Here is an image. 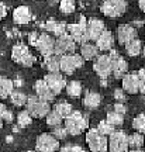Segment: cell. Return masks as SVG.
Masks as SVG:
<instances>
[{
	"instance_id": "44dd1931",
	"label": "cell",
	"mask_w": 145,
	"mask_h": 152,
	"mask_svg": "<svg viewBox=\"0 0 145 152\" xmlns=\"http://www.w3.org/2000/svg\"><path fill=\"white\" fill-rule=\"evenodd\" d=\"M97 52H99V49H97L96 45L89 44V42H83V44H82V47H81V56L85 61H89V59L96 58Z\"/></svg>"
},
{
	"instance_id": "ba28073f",
	"label": "cell",
	"mask_w": 145,
	"mask_h": 152,
	"mask_svg": "<svg viewBox=\"0 0 145 152\" xmlns=\"http://www.w3.org/2000/svg\"><path fill=\"white\" fill-rule=\"evenodd\" d=\"M35 149L38 152H55L59 149V140L52 134H41L35 141Z\"/></svg>"
},
{
	"instance_id": "83f0119b",
	"label": "cell",
	"mask_w": 145,
	"mask_h": 152,
	"mask_svg": "<svg viewBox=\"0 0 145 152\" xmlns=\"http://www.w3.org/2000/svg\"><path fill=\"white\" fill-rule=\"evenodd\" d=\"M144 145V135L141 132H135L133 135H128V148L138 149Z\"/></svg>"
},
{
	"instance_id": "ac0fdd59",
	"label": "cell",
	"mask_w": 145,
	"mask_h": 152,
	"mask_svg": "<svg viewBox=\"0 0 145 152\" xmlns=\"http://www.w3.org/2000/svg\"><path fill=\"white\" fill-rule=\"evenodd\" d=\"M34 90L37 93V96L40 99H42L45 102H52L55 97V94L52 93V90L47 86V83L44 80H37L34 85Z\"/></svg>"
},
{
	"instance_id": "f546056e",
	"label": "cell",
	"mask_w": 145,
	"mask_h": 152,
	"mask_svg": "<svg viewBox=\"0 0 145 152\" xmlns=\"http://www.w3.org/2000/svg\"><path fill=\"white\" fill-rule=\"evenodd\" d=\"M54 110L61 115V117H62V118H65L66 115H69V114L73 111L72 106H70L69 103H66V102H59V103H56Z\"/></svg>"
},
{
	"instance_id": "484cf974",
	"label": "cell",
	"mask_w": 145,
	"mask_h": 152,
	"mask_svg": "<svg viewBox=\"0 0 145 152\" xmlns=\"http://www.w3.org/2000/svg\"><path fill=\"white\" fill-rule=\"evenodd\" d=\"M65 89H66L68 96H70V97H79L82 93V85L78 80H70L69 83H66Z\"/></svg>"
},
{
	"instance_id": "ffe728a7",
	"label": "cell",
	"mask_w": 145,
	"mask_h": 152,
	"mask_svg": "<svg viewBox=\"0 0 145 152\" xmlns=\"http://www.w3.org/2000/svg\"><path fill=\"white\" fill-rule=\"evenodd\" d=\"M13 20L16 24H27L31 20V11L27 6H20L13 11Z\"/></svg>"
},
{
	"instance_id": "60d3db41",
	"label": "cell",
	"mask_w": 145,
	"mask_h": 152,
	"mask_svg": "<svg viewBox=\"0 0 145 152\" xmlns=\"http://www.w3.org/2000/svg\"><path fill=\"white\" fill-rule=\"evenodd\" d=\"M69 152H85V149L81 147H76V145H70L69 147Z\"/></svg>"
},
{
	"instance_id": "ee69618b",
	"label": "cell",
	"mask_w": 145,
	"mask_h": 152,
	"mask_svg": "<svg viewBox=\"0 0 145 152\" xmlns=\"http://www.w3.org/2000/svg\"><path fill=\"white\" fill-rule=\"evenodd\" d=\"M130 152H142V151H141L140 148H138V149H131V151H130Z\"/></svg>"
},
{
	"instance_id": "cb8c5ba5",
	"label": "cell",
	"mask_w": 145,
	"mask_h": 152,
	"mask_svg": "<svg viewBox=\"0 0 145 152\" xmlns=\"http://www.w3.org/2000/svg\"><path fill=\"white\" fill-rule=\"evenodd\" d=\"M141 49H142V44L138 38H134L125 44V51L130 56H138L141 54Z\"/></svg>"
},
{
	"instance_id": "1f68e13d",
	"label": "cell",
	"mask_w": 145,
	"mask_h": 152,
	"mask_svg": "<svg viewBox=\"0 0 145 152\" xmlns=\"http://www.w3.org/2000/svg\"><path fill=\"white\" fill-rule=\"evenodd\" d=\"M133 128L137 132L144 134L145 132V114H138L134 120H133Z\"/></svg>"
},
{
	"instance_id": "d590c367",
	"label": "cell",
	"mask_w": 145,
	"mask_h": 152,
	"mask_svg": "<svg viewBox=\"0 0 145 152\" xmlns=\"http://www.w3.org/2000/svg\"><path fill=\"white\" fill-rule=\"evenodd\" d=\"M54 131H52V135L56 138V140H64L68 137V131L65 128V125H56V127H52Z\"/></svg>"
},
{
	"instance_id": "b9f144b4",
	"label": "cell",
	"mask_w": 145,
	"mask_h": 152,
	"mask_svg": "<svg viewBox=\"0 0 145 152\" xmlns=\"http://www.w3.org/2000/svg\"><path fill=\"white\" fill-rule=\"evenodd\" d=\"M6 111H7V107H6L3 103H0V118H1V117L4 115Z\"/></svg>"
},
{
	"instance_id": "d4e9b609",
	"label": "cell",
	"mask_w": 145,
	"mask_h": 152,
	"mask_svg": "<svg viewBox=\"0 0 145 152\" xmlns=\"http://www.w3.org/2000/svg\"><path fill=\"white\" fill-rule=\"evenodd\" d=\"M10 102L13 106H16V107H23L26 102H27V96H26V93H23L21 90H14L13 89V92L10 93Z\"/></svg>"
},
{
	"instance_id": "f35d334b",
	"label": "cell",
	"mask_w": 145,
	"mask_h": 152,
	"mask_svg": "<svg viewBox=\"0 0 145 152\" xmlns=\"http://www.w3.org/2000/svg\"><path fill=\"white\" fill-rule=\"evenodd\" d=\"M1 120L6 121V123H11V121H13V113H11L10 110H7V111L4 113V115L1 117Z\"/></svg>"
},
{
	"instance_id": "8d00e7d4",
	"label": "cell",
	"mask_w": 145,
	"mask_h": 152,
	"mask_svg": "<svg viewBox=\"0 0 145 152\" xmlns=\"http://www.w3.org/2000/svg\"><path fill=\"white\" fill-rule=\"evenodd\" d=\"M137 76H138V89H140L141 93L145 94V68L141 69V71L137 73Z\"/></svg>"
},
{
	"instance_id": "4fadbf2b",
	"label": "cell",
	"mask_w": 145,
	"mask_h": 152,
	"mask_svg": "<svg viewBox=\"0 0 145 152\" xmlns=\"http://www.w3.org/2000/svg\"><path fill=\"white\" fill-rule=\"evenodd\" d=\"M34 45L44 56H49V55L54 54V38L49 34L38 35V38L34 41Z\"/></svg>"
},
{
	"instance_id": "277c9868",
	"label": "cell",
	"mask_w": 145,
	"mask_h": 152,
	"mask_svg": "<svg viewBox=\"0 0 145 152\" xmlns=\"http://www.w3.org/2000/svg\"><path fill=\"white\" fill-rule=\"evenodd\" d=\"M107 138V151L127 152L128 151V135L124 131H113Z\"/></svg>"
},
{
	"instance_id": "836d02e7",
	"label": "cell",
	"mask_w": 145,
	"mask_h": 152,
	"mask_svg": "<svg viewBox=\"0 0 145 152\" xmlns=\"http://www.w3.org/2000/svg\"><path fill=\"white\" fill-rule=\"evenodd\" d=\"M59 10L64 14H70L75 11V0H61L59 3Z\"/></svg>"
},
{
	"instance_id": "f1b7e54d",
	"label": "cell",
	"mask_w": 145,
	"mask_h": 152,
	"mask_svg": "<svg viewBox=\"0 0 145 152\" xmlns=\"http://www.w3.org/2000/svg\"><path fill=\"white\" fill-rule=\"evenodd\" d=\"M45 68L49 72H59V56L58 55H49L45 59Z\"/></svg>"
},
{
	"instance_id": "7402d4cb",
	"label": "cell",
	"mask_w": 145,
	"mask_h": 152,
	"mask_svg": "<svg viewBox=\"0 0 145 152\" xmlns=\"http://www.w3.org/2000/svg\"><path fill=\"white\" fill-rule=\"evenodd\" d=\"M14 89V83L9 77L0 76V99H7Z\"/></svg>"
},
{
	"instance_id": "74e56055",
	"label": "cell",
	"mask_w": 145,
	"mask_h": 152,
	"mask_svg": "<svg viewBox=\"0 0 145 152\" xmlns=\"http://www.w3.org/2000/svg\"><path fill=\"white\" fill-rule=\"evenodd\" d=\"M114 111H117V113H121V114H125L127 113V109H125V106L121 103H117L114 106Z\"/></svg>"
},
{
	"instance_id": "d6a6232c",
	"label": "cell",
	"mask_w": 145,
	"mask_h": 152,
	"mask_svg": "<svg viewBox=\"0 0 145 152\" xmlns=\"http://www.w3.org/2000/svg\"><path fill=\"white\" fill-rule=\"evenodd\" d=\"M45 117H47V124L51 125V127H56V125L62 124V120H64L58 113H56V111H55V110L49 111Z\"/></svg>"
},
{
	"instance_id": "5b68a950",
	"label": "cell",
	"mask_w": 145,
	"mask_h": 152,
	"mask_svg": "<svg viewBox=\"0 0 145 152\" xmlns=\"http://www.w3.org/2000/svg\"><path fill=\"white\" fill-rule=\"evenodd\" d=\"M86 142L92 152H107V137L100 134L97 128H90L87 131Z\"/></svg>"
},
{
	"instance_id": "bcb514c9",
	"label": "cell",
	"mask_w": 145,
	"mask_h": 152,
	"mask_svg": "<svg viewBox=\"0 0 145 152\" xmlns=\"http://www.w3.org/2000/svg\"><path fill=\"white\" fill-rule=\"evenodd\" d=\"M1 127H3V120L0 118V128H1Z\"/></svg>"
},
{
	"instance_id": "d6986e66",
	"label": "cell",
	"mask_w": 145,
	"mask_h": 152,
	"mask_svg": "<svg viewBox=\"0 0 145 152\" xmlns=\"http://www.w3.org/2000/svg\"><path fill=\"white\" fill-rule=\"evenodd\" d=\"M113 44H114V38L111 35V33L107 31V30H104L96 39V47L100 51H110L113 48Z\"/></svg>"
},
{
	"instance_id": "8992f818",
	"label": "cell",
	"mask_w": 145,
	"mask_h": 152,
	"mask_svg": "<svg viewBox=\"0 0 145 152\" xmlns=\"http://www.w3.org/2000/svg\"><path fill=\"white\" fill-rule=\"evenodd\" d=\"M76 49V42L69 34H61L54 41V54L61 56L65 54H73Z\"/></svg>"
},
{
	"instance_id": "9a60e30c",
	"label": "cell",
	"mask_w": 145,
	"mask_h": 152,
	"mask_svg": "<svg viewBox=\"0 0 145 152\" xmlns=\"http://www.w3.org/2000/svg\"><path fill=\"white\" fill-rule=\"evenodd\" d=\"M104 31V23L99 18H90L86 23V34L87 39L90 41H96L97 37Z\"/></svg>"
},
{
	"instance_id": "8fae6325",
	"label": "cell",
	"mask_w": 145,
	"mask_h": 152,
	"mask_svg": "<svg viewBox=\"0 0 145 152\" xmlns=\"http://www.w3.org/2000/svg\"><path fill=\"white\" fill-rule=\"evenodd\" d=\"M68 34L73 38L75 42L83 44L87 41V34H86V20L82 17L81 23L78 24H69L68 26Z\"/></svg>"
},
{
	"instance_id": "ab89813d",
	"label": "cell",
	"mask_w": 145,
	"mask_h": 152,
	"mask_svg": "<svg viewBox=\"0 0 145 152\" xmlns=\"http://www.w3.org/2000/svg\"><path fill=\"white\" fill-rule=\"evenodd\" d=\"M114 96H116V99L117 100H121V102H124L125 100V96H124V93L120 90V89H117L116 92H114Z\"/></svg>"
},
{
	"instance_id": "5bb4252c",
	"label": "cell",
	"mask_w": 145,
	"mask_h": 152,
	"mask_svg": "<svg viewBox=\"0 0 145 152\" xmlns=\"http://www.w3.org/2000/svg\"><path fill=\"white\" fill-rule=\"evenodd\" d=\"M111 51V49H110ZM110 56V59H111V73H113L116 77H123L127 71H128V64L125 62V61L121 58V56H118L117 52H114L111 51V54L108 55Z\"/></svg>"
},
{
	"instance_id": "e0dca14e",
	"label": "cell",
	"mask_w": 145,
	"mask_h": 152,
	"mask_svg": "<svg viewBox=\"0 0 145 152\" xmlns=\"http://www.w3.org/2000/svg\"><path fill=\"white\" fill-rule=\"evenodd\" d=\"M123 89H124V92L131 93V94H135V93L140 92L137 73H125L123 76Z\"/></svg>"
},
{
	"instance_id": "6da1fadb",
	"label": "cell",
	"mask_w": 145,
	"mask_h": 152,
	"mask_svg": "<svg viewBox=\"0 0 145 152\" xmlns=\"http://www.w3.org/2000/svg\"><path fill=\"white\" fill-rule=\"evenodd\" d=\"M65 128L70 135H79L87 128L89 120L81 111H72L69 115L65 117Z\"/></svg>"
},
{
	"instance_id": "4316f807",
	"label": "cell",
	"mask_w": 145,
	"mask_h": 152,
	"mask_svg": "<svg viewBox=\"0 0 145 152\" xmlns=\"http://www.w3.org/2000/svg\"><path fill=\"white\" fill-rule=\"evenodd\" d=\"M106 121L108 124H111L113 127H120L124 124V114L117 113V111H108L106 115Z\"/></svg>"
},
{
	"instance_id": "603a6c76",
	"label": "cell",
	"mask_w": 145,
	"mask_h": 152,
	"mask_svg": "<svg viewBox=\"0 0 145 152\" xmlns=\"http://www.w3.org/2000/svg\"><path fill=\"white\" fill-rule=\"evenodd\" d=\"M100 102H102V97H100V94L96 92L86 93V96L83 99V104L86 106L87 109H96V107H99Z\"/></svg>"
},
{
	"instance_id": "2e32d148",
	"label": "cell",
	"mask_w": 145,
	"mask_h": 152,
	"mask_svg": "<svg viewBox=\"0 0 145 152\" xmlns=\"http://www.w3.org/2000/svg\"><path fill=\"white\" fill-rule=\"evenodd\" d=\"M137 37V30H135L133 26L130 24H123L117 28V38H118V42L125 45V44L134 39Z\"/></svg>"
},
{
	"instance_id": "3957f363",
	"label": "cell",
	"mask_w": 145,
	"mask_h": 152,
	"mask_svg": "<svg viewBox=\"0 0 145 152\" xmlns=\"http://www.w3.org/2000/svg\"><path fill=\"white\" fill-rule=\"evenodd\" d=\"M85 59L81 55L76 54H65L59 56V72H62L65 75H72L78 68L83 66Z\"/></svg>"
},
{
	"instance_id": "7bdbcfd3",
	"label": "cell",
	"mask_w": 145,
	"mask_h": 152,
	"mask_svg": "<svg viewBox=\"0 0 145 152\" xmlns=\"http://www.w3.org/2000/svg\"><path fill=\"white\" fill-rule=\"evenodd\" d=\"M138 4H140V9L145 11V0H138Z\"/></svg>"
},
{
	"instance_id": "30bf717a",
	"label": "cell",
	"mask_w": 145,
	"mask_h": 152,
	"mask_svg": "<svg viewBox=\"0 0 145 152\" xmlns=\"http://www.w3.org/2000/svg\"><path fill=\"white\" fill-rule=\"evenodd\" d=\"M44 82L47 83V86L52 90V93L55 96L59 94L65 89V86H66V80H65L64 76L61 75L59 72H49V73H47L45 77H44Z\"/></svg>"
},
{
	"instance_id": "7dc6e473",
	"label": "cell",
	"mask_w": 145,
	"mask_h": 152,
	"mask_svg": "<svg viewBox=\"0 0 145 152\" xmlns=\"http://www.w3.org/2000/svg\"><path fill=\"white\" fill-rule=\"evenodd\" d=\"M144 142H145V140H144Z\"/></svg>"
},
{
	"instance_id": "7c38bea8",
	"label": "cell",
	"mask_w": 145,
	"mask_h": 152,
	"mask_svg": "<svg viewBox=\"0 0 145 152\" xmlns=\"http://www.w3.org/2000/svg\"><path fill=\"white\" fill-rule=\"evenodd\" d=\"M93 69L102 79L108 77L110 73H111V59H110V56L108 55L96 56V61L93 64Z\"/></svg>"
},
{
	"instance_id": "9c48e42d",
	"label": "cell",
	"mask_w": 145,
	"mask_h": 152,
	"mask_svg": "<svg viewBox=\"0 0 145 152\" xmlns=\"http://www.w3.org/2000/svg\"><path fill=\"white\" fill-rule=\"evenodd\" d=\"M11 58L14 62L20 64L23 66H31L34 64V56L30 54V51L26 45H16L13 48V52H11Z\"/></svg>"
},
{
	"instance_id": "e575fe53",
	"label": "cell",
	"mask_w": 145,
	"mask_h": 152,
	"mask_svg": "<svg viewBox=\"0 0 145 152\" xmlns=\"http://www.w3.org/2000/svg\"><path fill=\"white\" fill-rule=\"evenodd\" d=\"M97 131H99L100 134H103V135L108 137L113 131H116V127H113L111 124H108L106 120H103V121H100L99 125H97Z\"/></svg>"
},
{
	"instance_id": "f6af8a7d",
	"label": "cell",
	"mask_w": 145,
	"mask_h": 152,
	"mask_svg": "<svg viewBox=\"0 0 145 152\" xmlns=\"http://www.w3.org/2000/svg\"><path fill=\"white\" fill-rule=\"evenodd\" d=\"M141 52H142V55H144V58H145V47L142 49H141Z\"/></svg>"
},
{
	"instance_id": "7a4b0ae2",
	"label": "cell",
	"mask_w": 145,
	"mask_h": 152,
	"mask_svg": "<svg viewBox=\"0 0 145 152\" xmlns=\"http://www.w3.org/2000/svg\"><path fill=\"white\" fill-rule=\"evenodd\" d=\"M24 106H26V110L30 113V115L35 117V118H42L51 111L49 102H45L42 99H40L37 94L27 97V102H26Z\"/></svg>"
},
{
	"instance_id": "c3c4849f",
	"label": "cell",
	"mask_w": 145,
	"mask_h": 152,
	"mask_svg": "<svg viewBox=\"0 0 145 152\" xmlns=\"http://www.w3.org/2000/svg\"><path fill=\"white\" fill-rule=\"evenodd\" d=\"M35 152H38V151H35Z\"/></svg>"
},
{
	"instance_id": "52a82bcc",
	"label": "cell",
	"mask_w": 145,
	"mask_h": 152,
	"mask_svg": "<svg viewBox=\"0 0 145 152\" xmlns=\"http://www.w3.org/2000/svg\"><path fill=\"white\" fill-rule=\"evenodd\" d=\"M127 9V1L125 0H104L100 10L104 16L107 17H118L124 14Z\"/></svg>"
},
{
	"instance_id": "4dcf8cb0",
	"label": "cell",
	"mask_w": 145,
	"mask_h": 152,
	"mask_svg": "<svg viewBox=\"0 0 145 152\" xmlns=\"http://www.w3.org/2000/svg\"><path fill=\"white\" fill-rule=\"evenodd\" d=\"M32 121V117L30 115V113H28L27 110H23V111H20V113L17 114V124H18V127H28V125L31 124Z\"/></svg>"
}]
</instances>
